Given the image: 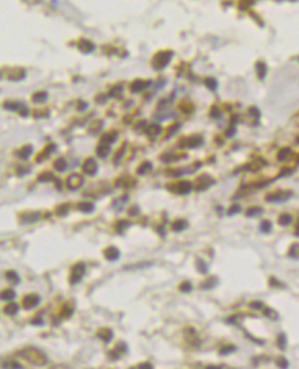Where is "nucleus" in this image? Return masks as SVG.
I'll use <instances>...</instances> for the list:
<instances>
[{"label":"nucleus","mask_w":299,"mask_h":369,"mask_svg":"<svg viewBox=\"0 0 299 369\" xmlns=\"http://www.w3.org/2000/svg\"><path fill=\"white\" fill-rule=\"evenodd\" d=\"M22 357L27 358L28 361H30L32 364H39V365H42V364H45L46 362V357L40 353V351L35 350V348H27V350H24L22 353Z\"/></svg>","instance_id":"1"},{"label":"nucleus","mask_w":299,"mask_h":369,"mask_svg":"<svg viewBox=\"0 0 299 369\" xmlns=\"http://www.w3.org/2000/svg\"><path fill=\"white\" fill-rule=\"evenodd\" d=\"M85 274V264L79 262L76 264L75 266H72V274H71V283H78V282L82 279V276H83Z\"/></svg>","instance_id":"2"},{"label":"nucleus","mask_w":299,"mask_h":369,"mask_svg":"<svg viewBox=\"0 0 299 369\" xmlns=\"http://www.w3.org/2000/svg\"><path fill=\"white\" fill-rule=\"evenodd\" d=\"M82 185H83V178L80 175H78V174H73V175L67 178V186L71 190H78Z\"/></svg>","instance_id":"3"},{"label":"nucleus","mask_w":299,"mask_h":369,"mask_svg":"<svg viewBox=\"0 0 299 369\" xmlns=\"http://www.w3.org/2000/svg\"><path fill=\"white\" fill-rule=\"evenodd\" d=\"M39 303H40V297L36 296V294H28V296L24 297V308L27 309L35 308Z\"/></svg>","instance_id":"4"},{"label":"nucleus","mask_w":299,"mask_h":369,"mask_svg":"<svg viewBox=\"0 0 299 369\" xmlns=\"http://www.w3.org/2000/svg\"><path fill=\"white\" fill-rule=\"evenodd\" d=\"M83 172L86 175H94L97 172V164L93 158H87L83 164Z\"/></svg>","instance_id":"5"},{"label":"nucleus","mask_w":299,"mask_h":369,"mask_svg":"<svg viewBox=\"0 0 299 369\" xmlns=\"http://www.w3.org/2000/svg\"><path fill=\"white\" fill-rule=\"evenodd\" d=\"M119 250H118L115 246H110V247H107L105 250H104V255H105L107 259H110V261H115V259L119 258Z\"/></svg>","instance_id":"6"},{"label":"nucleus","mask_w":299,"mask_h":369,"mask_svg":"<svg viewBox=\"0 0 299 369\" xmlns=\"http://www.w3.org/2000/svg\"><path fill=\"white\" fill-rule=\"evenodd\" d=\"M174 187H177V189H179V190H176L179 194H187V193H190V192H191V187H193V186H191V183H190V182H185V180H184V182H180L177 186H174Z\"/></svg>","instance_id":"7"},{"label":"nucleus","mask_w":299,"mask_h":369,"mask_svg":"<svg viewBox=\"0 0 299 369\" xmlns=\"http://www.w3.org/2000/svg\"><path fill=\"white\" fill-rule=\"evenodd\" d=\"M291 196V193H277V194H270V196H267V198H269V201H284V200H287L288 197Z\"/></svg>","instance_id":"8"},{"label":"nucleus","mask_w":299,"mask_h":369,"mask_svg":"<svg viewBox=\"0 0 299 369\" xmlns=\"http://www.w3.org/2000/svg\"><path fill=\"white\" fill-rule=\"evenodd\" d=\"M112 330H110V329H102V330H100L99 333V337L100 339H102L105 343H110L111 339H112Z\"/></svg>","instance_id":"9"},{"label":"nucleus","mask_w":299,"mask_h":369,"mask_svg":"<svg viewBox=\"0 0 299 369\" xmlns=\"http://www.w3.org/2000/svg\"><path fill=\"white\" fill-rule=\"evenodd\" d=\"M185 228H187V222L183 221V219H177V221H174L172 224V230H174V232H180V230H183Z\"/></svg>","instance_id":"10"},{"label":"nucleus","mask_w":299,"mask_h":369,"mask_svg":"<svg viewBox=\"0 0 299 369\" xmlns=\"http://www.w3.org/2000/svg\"><path fill=\"white\" fill-rule=\"evenodd\" d=\"M18 304H15V303H10V304H7L6 307H4V312L7 314V315H14V314H17L18 312Z\"/></svg>","instance_id":"11"},{"label":"nucleus","mask_w":299,"mask_h":369,"mask_svg":"<svg viewBox=\"0 0 299 369\" xmlns=\"http://www.w3.org/2000/svg\"><path fill=\"white\" fill-rule=\"evenodd\" d=\"M14 297H15V291L13 289H6L1 293V300H4V301H11V300H14Z\"/></svg>","instance_id":"12"},{"label":"nucleus","mask_w":299,"mask_h":369,"mask_svg":"<svg viewBox=\"0 0 299 369\" xmlns=\"http://www.w3.org/2000/svg\"><path fill=\"white\" fill-rule=\"evenodd\" d=\"M78 208H79L80 211H83V212H91L93 208H94V206H93V203L83 201V203H79V204H78Z\"/></svg>","instance_id":"13"},{"label":"nucleus","mask_w":299,"mask_h":369,"mask_svg":"<svg viewBox=\"0 0 299 369\" xmlns=\"http://www.w3.org/2000/svg\"><path fill=\"white\" fill-rule=\"evenodd\" d=\"M6 278H7L8 280L14 282V283H18L19 282L18 275H17V272H14V271H7V272H6Z\"/></svg>","instance_id":"14"},{"label":"nucleus","mask_w":299,"mask_h":369,"mask_svg":"<svg viewBox=\"0 0 299 369\" xmlns=\"http://www.w3.org/2000/svg\"><path fill=\"white\" fill-rule=\"evenodd\" d=\"M30 151H32V147H30V146H29V147H28V146H25L22 150H19V151H18V157H21V158H28Z\"/></svg>","instance_id":"15"},{"label":"nucleus","mask_w":299,"mask_h":369,"mask_svg":"<svg viewBox=\"0 0 299 369\" xmlns=\"http://www.w3.org/2000/svg\"><path fill=\"white\" fill-rule=\"evenodd\" d=\"M54 167H56V169H57V171H65L67 165H65V161L64 160H57L56 163H54Z\"/></svg>","instance_id":"16"},{"label":"nucleus","mask_w":299,"mask_h":369,"mask_svg":"<svg viewBox=\"0 0 299 369\" xmlns=\"http://www.w3.org/2000/svg\"><path fill=\"white\" fill-rule=\"evenodd\" d=\"M291 221H292V217L291 215H288V214H283V215L280 217V224L281 225H288Z\"/></svg>","instance_id":"17"},{"label":"nucleus","mask_w":299,"mask_h":369,"mask_svg":"<svg viewBox=\"0 0 299 369\" xmlns=\"http://www.w3.org/2000/svg\"><path fill=\"white\" fill-rule=\"evenodd\" d=\"M25 217H27V222L32 224V222H36V219H38L40 215H39L38 212H32V214H27Z\"/></svg>","instance_id":"18"},{"label":"nucleus","mask_w":299,"mask_h":369,"mask_svg":"<svg viewBox=\"0 0 299 369\" xmlns=\"http://www.w3.org/2000/svg\"><path fill=\"white\" fill-rule=\"evenodd\" d=\"M148 169H151V163H144L143 165H141V168H139V171L137 172H139L140 175H143V174H145Z\"/></svg>","instance_id":"19"},{"label":"nucleus","mask_w":299,"mask_h":369,"mask_svg":"<svg viewBox=\"0 0 299 369\" xmlns=\"http://www.w3.org/2000/svg\"><path fill=\"white\" fill-rule=\"evenodd\" d=\"M108 151H110V147H108V146H107V147H105V146H100V147L97 148V153H99L100 157H104Z\"/></svg>","instance_id":"20"},{"label":"nucleus","mask_w":299,"mask_h":369,"mask_svg":"<svg viewBox=\"0 0 299 369\" xmlns=\"http://www.w3.org/2000/svg\"><path fill=\"white\" fill-rule=\"evenodd\" d=\"M3 368H22L18 362H4Z\"/></svg>","instance_id":"21"},{"label":"nucleus","mask_w":299,"mask_h":369,"mask_svg":"<svg viewBox=\"0 0 299 369\" xmlns=\"http://www.w3.org/2000/svg\"><path fill=\"white\" fill-rule=\"evenodd\" d=\"M231 351H235V347L234 346H227V347H223L222 350H220V354H229V353H231Z\"/></svg>","instance_id":"22"},{"label":"nucleus","mask_w":299,"mask_h":369,"mask_svg":"<svg viewBox=\"0 0 299 369\" xmlns=\"http://www.w3.org/2000/svg\"><path fill=\"white\" fill-rule=\"evenodd\" d=\"M270 228H272V226H270V222L269 221H263V222H262L260 229L263 230V232H269Z\"/></svg>","instance_id":"23"},{"label":"nucleus","mask_w":299,"mask_h":369,"mask_svg":"<svg viewBox=\"0 0 299 369\" xmlns=\"http://www.w3.org/2000/svg\"><path fill=\"white\" fill-rule=\"evenodd\" d=\"M260 212H262L260 208H251V209H248L246 215H248V217H252V215H256V214H260Z\"/></svg>","instance_id":"24"},{"label":"nucleus","mask_w":299,"mask_h":369,"mask_svg":"<svg viewBox=\"0 0 299 369\" xmlns=\"http://www.w3.org/2000/svg\"><path fill=\"white\" fill-rule=\"evenodd\" d=\"M180 290H182V291H190V290H191V285H190L188 282H184V283L180 285Z\"/></svg>","instance_id":"25"},{"label":"nucleus","mask_w":299,"mask_h":369,"mask_svg":"<svg viewBox=\"0 0 299 369\" xmlns=\"http://www.w3.org/2000/svg\"><path fill=\"white\" fill-rule=\"evenodd\" d=\"M198 265H200V268H198V269H200L202 274H205V272L208 271V268H206V264H204L202 261H201V259H198Z\"/></svg>","instance_id":"26"},{"label":"nucleus","mask_w":299,"mask_h":369,"mask_svg":"<svg viewBox=\"0 0 299 369\" xmlns=\"http://www.w3.org/2000/svg\"><path fill=\"white\" fill-rule=\"evenodd\" d=\"M238 211H240V206H234V207H231V208L229 209V214H230V215H233V214L238 212Z\"/></svg>","instance_id":"27"},{"label":"nucleus","mask_w":299,"mask_h":369,"mask_svg":"<svg viewBox=\"0 0 299 369\" xmlns=\"http://www.w3.org/2000/svg\"><path fill=\"white\" fill-rule=\"evenodd\" d=\"M128 225L129 224L126 221H121V224H119V226H118V230H119V232H122V230H123V228H125V226H128Z\"/></svg>","instance_id":"28"},{"label":"nucleus","mask_w":299,"mask_h":369,"mask_svg":"<svg viewBox=\"0 0 299 369\" xmlns=\"http://www.w3.org/2000/svg\"><path fill=\"white\" fill-rule=\"evenodd\" d=\"M137 368L143 369V368H152V366H151V364H140V365H137Z\"/></svg>","instance_id":"29"},{"label":"nucleus","mask_w":299,"mask_h":369,"mask_svg":"<svg viewBox=\"0 0 299 369\" xmlns=\"http://www.w3.org/2000/svg\"><path fill=\"white\" fill-rule=\"evenodd\" d=\"M137 214V207H133L132 211H130V215H136Z\"/></svg>","instance_id":"30"}]
</instances>
